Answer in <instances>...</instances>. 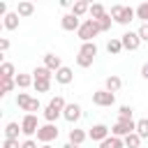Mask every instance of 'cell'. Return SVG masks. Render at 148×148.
Masks as SVG:
<instances>
[{
  "instance_id": "obj_1",
  "label": "cell",
  "mask_w": 148,
  "mask_h": 148,
  "mask_svg": "<svg viewBox=\"0 0 148 148\" xmlns=\"http://www.w3.org/2000/svg\"><path fill=\"white\" fill-rule=\"evenodd\" d=\"M132 132H136V120H132V118H118L116 125L111 127V134L118 136V139H125Z\"/></svg>"
},
{
  "instance_id": "obj_2",
  "label": "cell",
  "mask_w": 148,
  "mask_h": 148,
  "mask_svg": "<svg viewBox=\"0 0 148 148\" xmlns=\"http://www.w3.org/2000/svg\"><path fill=\"white\" fill-rule=\"evenodd\" d=\"M76 35H79V39H81L83 44H86V42H92V37L99 35V25H97V21L86 18V21L81 23V28L76 30Z\"/></svg>"
},
{
  "instance_id": "obj_3",
  "label": "cell",
  "mask_w": 148,
  "mask_h": 148,
  "mask_svg": "<svg viewBox=\"0 0 148 148\" xmlns=\"http://www.w3.org/2000/svg\"><path fill=\"white\" fill-rule=\"evenodd\" d=\"M39 120H37V116L35 113H25L23 116V120H21V134H25L28 139L32 136V134H37L39 132Z\"/></svg>"
},
{
  "instance_id": "obj_4",
  "label": "cell",
  "mask_w": 148,
  "mask_h": 148,
  "mask_svg": "<svg viewBox=\"0 0 148 148\" xmlns=\"http://www.w3.org/2000/svg\"><path fill=\"white\" fill-rule=\"evenodd\" d=\"M58 139V127H56V123H44L42 127H39V132H37V141L44 146V143H51V141H56Z\"/></svg>"
},
{
  "instance_id": "obj_5",
  "label": "cell",
  "mask_w": 148,
  "mask_h": 148,
  "mask_svg": "<svg viewBox=\"0 0 148 148\" xmlns=\"http://www.w3.org/2000/svg\"><path fill=\"white\" fill-rule=\"evenodd\" d=\"M92 104H95V106H104V109H106V106H113V104H116V95L109 92V90H104V88H102V90H95V92H92Z\"/></svg>"
},
{
  "instance_id": "obj_6",
  "label": "cell",
  "mask_w": 148,
  "mask_h": 148,
  "mask_svg": "<svg viewBox=\"0 0 148 148\" xmlns=\"http://www.w3.org/2000/svg\"><path fill=\"white\" fill-rule=\"evenodd\" d=\"M120 42H123V49H125V51H136V49L141 46V39H139V35H136L134 30H127V32L120 37Z\"/></svg>"
},
{
  "instance_id": "obj_7",
  "label": "cell",
  "mask_w": 148,
  "mask_h": 148,
  "mask_svg": "<svg viewBox=\"0 0 148 148\" xmlns=\"http://www.w3.org/2000/svg\"><path fill=\"white\" fill-rule=\"evenodd\" d=\"M109 132H111V130H109L104 123H97V125H92V127L88 130V136H90L92 141H99V143H102L104 139H109Z\"/></svg>"
},
{
  "instance_id": "obj_8",
  "label": "cell",
  "mask_w": 148,
  "mask_h": 148,
  "mask_svg": "<svg viewBox=\"0 0 148 148\" xmlns=\"http://www.w3.org/2000/svg\"><path fill=\"white\" fill-rule=\"evenodd\" d=\"M81 23H83V21H81L79 16H74L72 12H69V14H65V16L60 18V25H62V30H67V32H74V30H79V28H81Z\"/></svg>"
},
{
  "instance_id": "obj_9",
  "label": "cell",
  "mask_w": 148,
  "mask_h": 148,
  "mask_svg": "<svg viewBox=\"0 0 148 148\" xmlns=\"http://www.w3.org/2000/svg\"><path fill=\"white\" fill-rule=\"evenodd\" d=\"M81 116H83V113H81V106H79L76 102L67 104V106H65V111H62V118H65L67 123H72V125H74V123H76Z\"/></svg>"
},
{
  "instance_id": "obj_10",
  "label": "cell",
  "mask_w": 148,
  "mask_h": 148,
  "mask_svg": "<svg viewBox=\"0 0 148 148\" xmlns=\"http://www.w3.org/2000/svg\"><path fill=\"white\" fill-rule=\"evenodd\" d=\"M56 81L60 83V86H67V83H72L74 81V72H72V67H60L58 72H56Z\"/></svg>"
},
{
  "instance_id": "obj_11",
  "label": "cell",
  "mask_w": 148,
  "mask_h": 148,
  "mask_svg": "<svg viewBox=\"0 0 148 148\" xmlns=\"http://www.w3.org/2000/svg\"><path fill=\"white\" fill-rule=\"evenodd\" d=\"M44 67H46V69H51V72L56 74V72L62 67L60 56H56V53H46V56H44Z\"/></svg>"
},
{
  "instance_id": "obj_12",
  "label": "cell",
  "mask_w": 148,
  "mask_h": 148,
  "mask_svg": "<svg viewBox=\"0 0 148 148\" xmlns=\"http://www.w3.org/2000/svg\"><path fill=\"white\" fill-rule=\"evenodd\" d=\"M123 88V79L120 76H116V74H111V76H106V81H104V90H109V92H118Z\"/></svg>"
},
{
  "instance_id": "obj_13",
  "label": "cell",
  "mask_w": 148,
  "mask_h": 148,
  "mask_svg": "<svg viewBox=\"0 0 148 148\" xmlns=\"http://www.w3.org/2000/svg\"><path fill=\"white\" fill-rule=\"evenodd\" d=\"M134 18H136V9H132V7L125 5V7H123V14H120V18H118L116 23H120V25H130Z\"/></svg>"
},
{
  "instance_id": "obj_14",
  "label": "cell",
  "mask_w": 148,
  "mask_h": 148,
  "mask_svg": "<svg viewBox=\"0 0 148 148\" xmlns=\"http://www.w3.org/2000/svg\"><path fill=\"white\" fill-rule=\"evenodd\" d=\"M32 12H35V5H32L30 0H21V2L16 5V14L23 16V18H25V16H32Z\"/></svg>"
},
{
  "instance_id": "obj_15",
  "label": "cell",
  "mask_w": 148,
  "mask_h": 148,
  "mask_svg": "<svg viewBox=\"0 0 148 148\" xmlns=\"http://www.w3.org/2000/svg\"><path fill=\"white\" fill-rule=\"evenodd\" d=\"M86 139H88V132H83V130H79V127L69 130V143H74V146H81Z\"/></svg>"
},
{
  "instance_id": "obj_16",
  "label": "cell",
  "mask_w": 148,
  "mask_h": 148,
  "mask_svg": "<svg viewBox=\"0 0 148 148\" xmlns=\"http://www.w3.org/2000/svg\"><path fill=\"white\" fill-rule=\"evenodd\" d=\"M88 12H90V2H86V0H76V2L72 5V14L79 16V18H81L83 14H88Z\"/></svg>"
},
{
  "instance_id": "obj_17",
  "label": "cell",
  "mask_w": 148,
  "mask_h": 148,
  "mask_svg": "<svg viewBox=\"0 0 148 148\" xmlns=\"http://www.w3.org/2000/svg\"><path fill=\"white\" fill-rule=\"evenodd\" d=\"M18 18H21V16H18L16 12H9V14L2 18V25H5V30H16V28H18Z\"/></svg>"
},
{
  "instance_id": "obj_18",
  "label": "cell",
  "mask_w": 148,
  "mask_h": 148,
  "mask_svg": "<svg viewBox=\"0 0 148 148\" xmlns=\"http://www.w3.org/2000/svg\"><path fill=\"white\" fill-rule=\"evenodd\" d=\"M53 76H56V74H53L51 69H46L44 65H42V67H35V69H32V79H39V81H51Z\"/></svg>"
},
{
  "instance_id": "obj_19",
  "label": "cell",
  "mask_w": 148,
  "mask_h": 148,
  "mask_svg": "<svg viewBox=\"0 0 148 148\" xmlns=\"http://www.w3.org/2000/svg\"><path fill=\"white\" fill-rule=\"evenodd\" d=\"M79 53L86 56V58H92V60H95V56H97V44H95V42H86V44H81Z\"/></svg>"
},
{
  "instance_id": "obj_20",
  "label": "cell",
  "mask_w": 148,
  "mask_h": 148,
  "mask_svg": "<svg viewBox=\"0 0 148 148\" xmlns=\"http://www.w3.org/2000/svg\"><path fill=\"white\" fill-rule=\"evenodd\" d=\"M60 116H62V111H58L56 106H51V104L44 106V120H46V123H56Z\"/></svg>"
},
{
  "instance_id": "obj_21",
  "label": "cell",
  "mask_w": 148,
  "mask_h": 148,
  "mask_svg": "<svg viewBox=\"0 0 148 148\" xmlns=\"http://www.w3.org/2000/svg\"><path fill=\"white\" fill-rule=\"evenodd\" d=\"M90 18L92 21H99V18H104L106 16V9H104V5H99V2H95V5H90Z\"/></svg>"
},
{
  "instance_id": "obj_22",
  "label": "cell",
  "mask_w": 148,
  "mask_h": 148,
  "mask_svg": "<svg viewBox=\"0 0 148 148\" xmlns=\"http://www.w3.org/2000/svg\"><path fill=\"white\" fill-rule=\"evenodd\" d=\"M106 51H109L111 56H118V53L123 51V42H120V37H111V39L106 42Z\"/></svg>"
},
{
  "instance_id": "obj_23",
  "label": "cell",
  "mask_w": 148,
  "mask_h": 148,
  "mask_svg": "<svg viewBox=\"0 0 148 148\" xmlns=\"http://www.w3.org/2000/svg\"><path fill=\"white\" fill-rule=\"evenodd\" d=\"M0 79H16V69H14V65L12 62H2L0 65Z\"/></svg>"
},
{
  "instance_id": "obj_24",
  "label": "cell",
  "mask_w": 148,
  "mask_h": 148,
  "mask_svg": "<svg viewBox=\"0 0 148 148\" xmlns=\"http://www.w3.org/2000/svg\"><path fill=\"white\" fill-rule=\"evenodd\" d=\"M16 88H21V90H25V88H30L32 83H35V79L30 76V74H16Z\"/></svg>"
},
{
  "instance_id": "obj_25",
  "label": "cell",
  "mask_w": 148,
  "mask_h": 148,
  "mask_svg": "<svg viewBox=\"0 0 148 148\" xmlns=\"http://www.w3.org/2000/svg\"><path fill=\"white\" fill-rule=\"evenodd\" d=\"M99 148H125V141L123 139H118V136H109V139H104L102 143H99Z\"/></svg>"
},
{
  "instance_id": "obj_26",
  "label": "cell",
  "mask_w": 148,
  "mask_h": 148,
  "mask_svg": "<svg viewBox=\"0 0 148 148\" xmlns=\"http://www.w3.org/2000/svg\"><path fill=\"white\" fill-rule=\"evenodd\" d=\"M18 132H21L18 123H7L5 125V139H18Z\"/></svg>"
},
{
  "instance_id": "obj_27",
  "label": "cell",
  "mask_w": 148,
  "mask_h": 148,
  "mask_svg": "<svg viewBox=\"0 0 148 148\" xmlns=\"http://www.w3.org/2000/svg\"><path fill=\"white\" fill-rule=\"evenodd\" d=\"M14 86H16V81H14V79H0V97H5L7 92H12V90H14Z\"/></svg>"
},
{
  "instance_id": "obj_28",
  "label": "cell",
  "mask_w": 148,
  "mask_h": 148,
  "mask_svg": "<svg viewBox=\"0 0 148 148\" xmlns=\"http://www.w3.org/2000/svg\"><path fill=\"white\" fill-rule=\"evenodd\" d=\"M30 102H32V97H30L28 92H18V95H16V106H18V109H23V111H28V106H30Z\"/></svg>"
},
{
  "instance_id": "obj_29",
  "label": "cell",
  "mask_w": 148,
  "mask_h": 148,
  "mask_svg": "<svg viewBox=\"0 0 148 148\" xmlns=\"http://www.w3.org/2000/svg\"><path fill=\"white\" fill-rule=\"evenodd\" d=\"M123 141H125V148H139V146H141V136H139L136 132L127 134V136H125Z\"/></svg>"
},
{
  "instance_id": "obj_30",
  "label": "cell",
  "mask_w": 148,
  "mask_h": 148,
  "mask_svg": "<svg viewBox=\"0 0 148 148\" xmlns=\"http://www.w3.org/2000/svg\"><path fill=\"white\" fill-rule=\"evenodd\" d=\"M136 134H139L141 139H148V118L136 120Z\"/></svg>"
},
{
  "instance_id": "obj_31",
  "label": "cell",
  "mask_w": 148,
  "mask_h": 148,
  "mask_svg": "<svg viewBox=\"0 0 148 148\" xmlns=\"http://www.w3.org/2000/svg\"><path fill=\"white\" fill-rule=\"evenodd\" d=\"M136 18H139L141 23H148V2H141V5L136 7Z\"/></svg>"
},
{
  "instance_id": "obj_32",
  "label": "cell",
  "mask_w": 148,
  "mask_h": 148,
  "mask_svg": "<svg viewBox=\"0 0 148 148\" xmlns=\"http://www.w3.org/2000/svg\"><path fill=\"white\" fill-rule=\"evenodd\" d=\"M111 23H113V21H111V14H106L104 18H99V21H97L99 32H109V30H111Z\"/></svg>"
},
{
  "instance_id": "obj_33",
  "label": "cell",
  "mask_w": 148,
  "mask_h": 148,
  "mask_svg": "<svg viewBox=\"0 0 148 148\" xmlns=\"http://www.w3.org/2000/svg\"><path fill=\"white\" fill-rule=\"evenodd\" d=\"M32 88H35L37 92H49V88H51V81H39V79H35Z\"/></svg>"
},
{
  "instance_id": "obj_34",
  "label": "cell",
  "mask_w": 148,
  "mask_h": 148,
  "mask_svg": "<svg viewBox=\"0 0 148 148\" xmlns=\"http://www.w3.org/2000/svg\"><path fill=\"white\" fill-rule=\"evenodd\" d=\"M49 104H51V106H56L58 111H65V106H67V102H65V99H62L60 95H56V97H51V102H49Z\"/></svg>"
},
{
  "instance_id": "obj_35",
  "label": "cell",
  "mask_w": 148,
  "mask_h": 148,
  "mask_svg": "<svg viewBox=\"0 0 148 148\" xmlns=\"http://www.w3.org/2000/svg\"><path fill=\"white\" fill-rule=\"evenodd\" d=\"M132 113H134V109H132L130 104H123V106L118 109V118H132Z\"/></svg>"
},
{
  "instance_id": "obj_36",
  "label": "cell",
  "mask_w": 148,
  "mask_h": 148,
  "mask_svg": "<svg viewBox=\"0 0 148 148\" xmlns=\"http://www.w3.org/2000/svg\"><path fill=\"white\" fill-rule=\"evenodd\" d=\"M76 65L86 69V67H90V65H92V58H86V56H81V53H79V56H76Z\"/></svg>"
},
{
  "instance_id": "obj_37",
  "label": "cell",
  "mask_w": 148,
  "mask_h": 148,
  "mask_svg": "<svg viewBox=\"0 0 148 148\" xmlns=\"http://www.w3.org/2000/svg\"><path fill=\"white\" fill-rule=\"evenodd\" d=\"M136 35H139V39H141V42H148V23H141V25H139V30H136Z\"/></svg>"
},
{
  "instance_id": "obj_38",
  "label": "cell",
  "mask_w": 148,
  "mask_h": 148,
  "mask_svg": "<svg viewBox=\"0 0 148 148\" xmlns=\"http://www.w3.org/2000/svg\"><path fill=\"white\" fill-rule=\"evenodd\" d=\"M123 7H125V5H113V7H111V18H113V21H118V18H120Z\"/></svg>"
},
{
  "instance_id": "obj_39",
  "label": "cell",
  "mask_w": 148,
  "mask_h": 148,
  "mask_svg": "<svg viewBox=\"0 0 148 148\" xmlns=\"http://www.w3.org/2000/svg\"><path fill=\"white\" fill-rule=\"evenodd\" d=\"M42 109V104H39V99L37 97H32V102H30V106H28V113H35L37 116V111Z\"/></svg>"
},
{
  "instance_id": "obj_40",
  "label": "cell",
  "mask_w": 148,
  "mask_h": 148,
  "mask_svg": "<svg viewBox=\"0 0 148 148\" xmlns=\"http://www.w3.org/2000/svg\"><path fill=\"white\" fill-rule=\"evenodd\" d=\"M2 148H21V143H18V139H5Z\"/></svg>"
},
{
  "instance_id": "obj_41",
  "label": "cell",
  "mask_w": 148,
  "mask_h": 148,
  "mask_svg": "<svg viewBox=\"0 0 148 148\" xmlns=\"http://www.w3.org/2000/svg\"><path fill=\"white\" fill-rule=\"evenodd\" d=\"M21 148H39V146L35 139H25V141H21Z\"/></svg>"
},
{
  "instance_id": "obj_42",
  "label": "cell",
  "mask_w": 148,
  "mask_h": 148,
  "mask_svg": "<svg viewBox=\"0 0 148 148\" xmlns=\"http://www.w3.org/2000/svg\"><path fill=\"white\" fill-rule=\"evenodd\" d=\"M7 49H9V39H7V37H2V39H0V51L5 53Z\"/></svg>"
},
{
  "instance_id": "obj_43",
  "label": "cell",
  "mask_w": 148,
  "mask_h": 148,
  "mask_svg": "<svg viewBox=\"0 0 148 148\" xmlns=\"http://www.w3.org/2000/svg\"><path fill=\"white\" fill-rule=\"evenodd\" d=\"M141 76L148 81V62H143V65H141Z\"/></svg>"
},
{
  "instance_id": "obj_44",
  "label": "cell",
  "mask_w": 148,
  "mask_h": 148,
  "mask_svg": "<svg viewBox=\"0 0 148 148\" xmlns=\"http://www.w3.org/2000/svg\"><path fill=\"white\" fill-rule=\"evenodd\" d=\"M60 7H62V9H67V7H72V2H69V0H60Z\"/></svg>"
},
{
  "instance_id": "obj_45",
  "label": "cell",
  "mask_w": 148,
  "mask_h": 148,
  "mask_svg": "<svg viewBox=\"0 0 148 148\" xmlns=\"http://www.w3.org/2000/svg\"><path fill=\"white\" fill-rule=\"evenodd\" d=\"M62 148H81V146H74V143H69V141H67V143H65Z\"/></svg>"
},
{
  "instance_id": "obj_46",
  "label": "cell",
  "mask_w": 148,
  "mask_h": 148,
  "mask_svg": "<svg viewBox=\"0 0 148 148\" xmlns=\"http://www.w3.org/2000/svg\"><path fill=\"white\" fill-rule=\"evenodd\" d=\"M39 148H53V146H51V143H44V146H39Z\"/></svg>"
},
{
  "instance_id": "obj_47",
  "label": "cell",
  "mask_w": 148,
  "mask_h": 148,
  "mask_svg": "<svg viewBox=\"0 0 148 148\" xmlns=\"http://www.w3.org/2000/svg\"><path fill=\"white\" fill-rule=\"evenodd\" d=\"M146 118H148V116H146Z\"/></svg>"
}]
</instances>
